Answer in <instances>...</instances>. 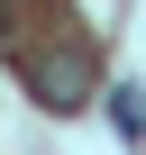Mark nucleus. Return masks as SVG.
Returning a JSON list of instances; mask_svg holds the SVG:
<instances>
[{
	"label": "nucleus",
	"instance_id": "7ed1b4c3",
	"mask_svg": "<svg viewBox=\"0 0 146 155\" xmlns=\"http://www.w3.org/2000/svg\"><path fill=\"white\" fill-rule=\"evenodd\" d=\"M0 37H9V0H0Z\"/></svg>",
	"mask_w": 146,
	"mask_h": 155
},
{
	"label": "nucleus",
	"instance_id": "f03ea898",
	"mask_svg": "<svg viewBox=\"0 0 146 155\" xmlns=\"http://www.w3.org/2000/svg\"><path fill=\"white\" fill-rule=\"evenodd\" d=\"M101 101H110V128H119V137H146V91H137V82H119V91H101Z\"/></svg>",
	"mask_w": 146,
	"mask_h": 155
},
{
	"label": "nucleus",
	"instance_id": "f257e3e1",
	"mask_svg": "<svg viewBox=\"0 0 146 155\" xmlns=\"http://www.w3.org/2000/svg\"><path fill=\"white\" fill-rule=\"evenodd\" d=\"M28 91L46 110H82L91 101V46H46V55H28Z\"/></svg>",
	"mask_w": 146,
	"mask_h": 155
}]
</instances>
